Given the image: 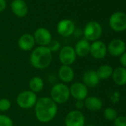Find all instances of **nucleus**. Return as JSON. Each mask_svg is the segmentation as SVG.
I'll list each match as a JSON object with an SVG mask.
<instances>
[{"label":"nucleus","instance_id":"f257e3e1","mask_svg":"<svg viewBox=\"0 0 126 126\" xmlns=\"http://www.w3.org/2000/svg\"><path fill=\"white\" fill-rule=\"evenodd\" d=\"M35 117L42 123L51 122L56 116L58 112L57 104L48 97L39 98L34 106Z\"/></svg>","mask_w":126,"mask_h":126},{"label":"nucleus","instance_id":"f03ea898","mask_svg":"<svg viewBox=\"0 0 126 126\" xmlns=\"http://www.w3.org/2000/svg\"><path fill=\"white\" fill-rule=\"evenodd\" d=\"M52 61V52L47 47H36L30 55V64L36 69L48 68Z\"/></svg>","mask_w":126,"mask_h":126},{"label":"nucleus","instance_id":"7ed1b4c3","mask_svg":"<svg viewBox=\"0 0 126 126\" xmlns=\"http://www.w3.org/2000/svg\"><path fill=\"white\" fill-rule=\"evenodd\" d=\"M50 98L56 104H65L70 99L71 94L69 87L64 83H58L54 84L50 92Z\"/></svg>","mask_w":126,"mask_h":126},{"label":"nucleus","instance_id":"20e7f679","mask_svg":"<svg viewBox=\"0 0 126 126\" xmlns=\"http://www.w3.org/2000/svg\"><path fill=\"white\" fill-rule=\"evenodd\" d=\"M38 98L36 94L30 90L20 92L16 97V104L22 109H30L34 107Z\"/></svg>","mask_w":126,"mask_h":126},{"label":"nucleus","instance_id":"39448f33","mask_svg":"<svg viewBox=\"0 0 126 126\" xmlns=\"http://www.w3.org/2000/svg\"><path fill=\"white\" fill-rule=\"evenodd\" d=\"M85 38L88 41H98L102 33V28L100 24L96 21H88L84 28Z\"/></svg>","mask_w":126,"mask_h":126},{"label":"nucleus","instance_id":"423d86ee","mask_svg":"<svg viewBox=\"0 0 126 126\" xmlns=\"http://www.w3.org/2000/svg\"><path fill=\"white\" fill-rule=\"evenodd\" d=\"M111 29L116 32H123L126 30V13L117 11L114 13L109 19Z\"/></svg>","mask_w":126,"mask_h":126},{"label":"nucleus","instance_id":"0eeeda50","mask_svg":"<svg viewBox=\"0 0 126 126\" xmlns=\"http://www.w3.org/2000/svg\"><path fill=\"white\" fill-rule=\"evenodd\" d=\"M76 57L74 48L71 46L62 47L59 54V59L62 65L71 66L76 61Z\"/></svg>","mask_w":126,"mask_h":126},{"label":"nucleus","instance_id":"6e6552de","mask_svg":"<svg viewBox=\"0 0 126 126\" xmlns=\"http://www.w3.org/2000/svg\"><path fill=\"white\" fill-rule=\"evenodd\" d=\"M85 117L81 111L72 110L69 111L65 119V126H85Z\"/></svg>","mask_w":126,"mask_h":126},{"label":"nucleus","instance_id":"1a4fd4ad","mask_svg":"<svg viewBox=\"0 0 126 126\" xmlns=\"http://www.w3.org/2000/svg\"><path fill=\"white\" fill-rule=\"evenodd\" d=\"M70 94L76 100H85L88 94V87L82 82H75L70 87Z\"/></svg>","mask_w":126,"mask_h":126},{"label":"nucleus","instance_id":"9d476101","mask_svg":"<svg viewBox=\"0 0 126 126\" xmlns=\"http://www.w3.org/2000/svg\"><path fill=\"white\" fill-rule=\"evenodd\" d=\"M57 32L62 37H69L72 35L75 30L76 27L74 22L68 18L60 20L56 26Z\"/></svg>","mask_w":126,"mask_h":126},{"label":"nucleus","instance_id":"9b49d317","mask_svg":"<svg viewBox=\"0 0 126 126\" xmlns=\"http://www.w3.org/2000/svg\"><path fill=\"white\" fill-rule=\"evenodd\" d=\"M33 35L36 44H37L39 46L47 47L52 41V35L50 32L45 27L37 28Z\"/></svg>","mask_w":126,"mask_h":126},{"label":"nucleus","instance_id":"f8f14e48","mask_svg":"<svg viewBox=\"0 0 126 126\" xmlns=\"http://www.w3.org/2000/svg\"><path fill=\"white\" fill-rule=\"evenodd\" d=\"M108 49L104 42L101 41H94L90 47V54L96 59H102L106 56Z\"/></svg>","mask_w":126,"mask_h":126},{"label":"nucleus","instance_id":"ddd939ff","mask_svg":"<svg viewBox=\"0 0 126 126\" xmlns=\"http://www.w3.org/2000/svg\"><path fill=\"white\" fill-rule=\"evenodd\" d=\"M107 49L111 55L114 57L120 56L126 52V43L121 39H114L110 42Z\"/></svg>","mask_w":126,"mask_h":126},{"label":"nucleus","instance_id":"4468645a","mask_svg":"<svg viewBox=\"0 0 126 126\" xmlns=\"http://www.w3.org/2000/svg\"><path fill=\"white\" fill-rule=\"evenodd\" d=\"M12 13L19 18H23L28 13V7L24 0H13L10 4Z\"/></svg>","mask_w":126,"mask_h":126},{"label":"nucleus","instance_id":"2eb2a0df","mask_svg":"<svg viewBox=\"0 0 126 126\" xmlns=\"http://www.w3.org/2000/svg\"><path fill=\"white\" fill-rule=\"evenodd\" d=\"M36 42L33 35L29 33H25L20 36L18 40V46L22 51H30L35 47Z\"/></svg>","mask_w":126,"mask_h":126},{"label":"nucleus","instance_id":"dca6fc26","mask_svg":"<svg viewBox=\"0 0 126 126\" xmlns=\"http://www.w3.org/2000/svg\"><path fill=\"white\" fill-rule=\"evenodd\" d=\"M74 71L71 66L62 65L58 70V77L64 83L72 82L74 78Z\"/></svg>","mask_w":126,"mask_h":126},{"label":"nucleus","instance_id":"f3484780","mask_svg":"<svg viewBox=\"0 0 126 126\" xmlns=\"http://www.w3.org/2000/svg\"><path fill=\"white\" fill-rule=\"evenodd\" d=\"M82 83L87 87H96L100 81L97 71L95 70H88L84 72L82 75Z\"/></svg>","mask_w":126,"mask_h":126},{"label":"nucleus","instance_id":"a211bd4d","mask_svg":"<svg viewBox=\"0 0 126 126\" xmlns=\"http://www.w3.org/2000/svg\"><path fill=\"white\" fill-rule=\"evenodd\" d=\"M90 47L91 44L85 38L79 40L75 45L74 50L76 54V56L83 58L90 54Z\"/></svg>","mask_w":126,"mask_h":126},{"label":"nucleus","instance_id":"6ab92c4d","mask_svg":"<svg viewBox=\"0 0 126 126\" xmlns=\"http://www.w3.org/2000/svg\"><path fill=\"white\" fill-rule=\"evenodd\" d=\"M84 103L85 108L91 111H98L102 109L103 106L102 101L100 98L94 96L87 97L84 100Z\"/></svg>","mask_w":126,"mask_h":126},{"label":"nucleus","instance_id":"aec40b11","mask_svg":"<svg viewBox=\"0 0 126 126\" xmlns=\"http://www.w3.org/2000/svg\"><path fill=\"white\" fill-rule=\"evenodd\" d=\"M112 78L114 83L119 86H124L126 84V68L120 66L114 69Z\"/></svg>","mask_w":126,"mask_h":126},{"label":"nucleus","instance_id":"412c9836","mask_svg":"<svg viewBox=\"0 0 126 126\" xmlns=\"http://www.w3.org/2000/svg\"><path fill=\"white\" fill-rule=\"evenodd\" d=\"M28 86L30 91L37 94L42 92V89H44L45 86L44 80H42V78L39 76H34L29 80Z\"/></svg>","mask_w":126,"mask_h":126},{"label":"nucleus","instance_id":"4be33fe9","mask_svg":"<svg viewBox=\"0 0 126 126\" xmlns=\"http://www.w3.org/2000/svg\"><path fill=\"white\" fill-rule=\"evenodd\" d=\"M113 71L114 69L111 66L105 64L99 67L97 70V73L100 80H106L112 76Z\"/></svg>","mask_w":126,"mask_h":126},{"label":"nucleus","instance_id":"5701e85b","mask_svg":"<svg viewBox=\"0 0 126 126\" xmlns=\"http://www.w3.org/2000/svg\"><path fill=\"white\" fill-rule=\"evenodd\" d=\"M104 117L109 121H114L117 117V112L113 108H107L104 111Z\"/></svg>","mask_w":126,"mask_h":126},{"label":"nucleus","instance_id":"b1692460","mask_svg":"<svg viewBox=\"0 0 126 126\" xmlns=\"http://www.w3.org/2000/svg\"><path fill=\"white\" fill-rule=\"evenodd\" d=\"M11 108V102L7 98L0 99V111L5 112Z\"/></svg>","mask_w":126,"mask_h":126},{"label":"nucleus","instance_id":"393cba45","mask_svg":"<svg viewBox=\"0 0 126 126\" xmlns=\"http://www.w3.org/2000/svg\"><path fill=\"white\" fill-rule=\"evenodd\" d=\"M0 126H13V122L8 116L0 114Z\"/></svg>","mask_w":126,"mask_h":126},{"label":"nucleus","instance_id":"a878e982","mask_svg":"<svg viewBox=\"0 0 126 126\" xmlns=\"http://www.w3.org/2000/svg\"><path fill=\"white\" fill-rule=\"evenodd\" d=\"M60 47H61V44L60 43L56 41V40H53L50 42V44L47 46V47L50 49V51L53 53V52H56L57 51L59 50L60 49Z\"/></svg>","mask_w":126,"mask_h":126},{"label":"nucleus","instance_id":"bb28decb","mask_svg":"<svg viewBox=\"0 0 126 126\" xmlns=\"http://www.w3.org/2000/svg\"><path fill=\"white\" fill-rule=\"evenodd\" d=\"M114 126H126V117L120 116L114 120Z\"/></svg>","mask_w":126,"mask_h":126},{"label":"nucleus","instance_id":"cd10ccee","mask_svg":"<svg viewBox=\"0 0 126 126\" xmlns=\"http://www.w3.org/2000/svg\"><path fill=\"white\" fill-rule=\"evenodd\" d=\"M75 108H76V110H78V111L82 110L85 108L84 100H76L75 103Z\"/></svg>","mask_w":126,"mask_h":126},{"label":"nucleus","instance_id":"c85d7f7f","mask_svg":"<svg viewBox=\"0 0 126 126\" xmlns=\"http://www.w3.org/2000/svg\"><path fill=\"white\" fill-rule=\"evenodd\" d=\"M120 64L122 65L123 67L126 68V52H125L123 55H120Z\"/></svg>","mask_w":126,"mask_h":126},{"label":"nucleus","instance_id":"c756f323","mask_svg":"<svg viewBox=\"0 0 126 126\" xmlns=\"http://www.w3.org/2000/svg\"><path fill=\"white\" fill-rule=\"evenodd\" d=\"M7 7V2L5 0H0V13L3 12Z\"/></svg>","mask_w":126,"mask_h":126},{"label":"nucleus","instance_id":"7c9ffc66","mask_svg":"<svg viewBox=\"0 0 126 126\" xmlns=\"http://www.w3.org/2000/svg\"><path fill=\"white\" fill-rule=\"evenodd\" d=\"M93 126V125H90V126Z\"/></svg>","mask_w":126,"mask_h":126}]
</instances>
